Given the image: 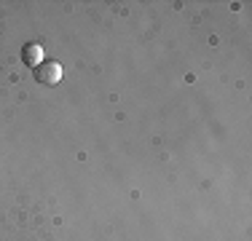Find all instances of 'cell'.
I'll use <instances>...</instances> for the list:
<instances>
[{
	"mask_svg": "<svg viewBox=\"0 0 252 241\" xmlns=\"http://www.w3.org/2000/svg\"><path fill=\"white\" fill-rule=\"evenodd\" d=\"M62 75H64V70L59 62H40L35 67V81L43 83V86H57L62 81Z\"/></svg>",
	"mask_w": 252,
	"mask_h": 241,
	"instance_id": "1",
	"label": "cell"
},
{
	"mask_svg": "<svg viewBox=\"0 0 252 241\" xmlns=\"http://www.w3.org/2000/svg\"><path fill=\"white\" fill-rule=\"evenodd\" d=\"M22 59H25V64L30 67H38L40 62H43V46L40 43H27L22 48Z\"/></svg>",
	"mask_w": 252,
	"mask_h": 241,
	"instance_id": "2",
	"label": "cell"
}]
</instances>
